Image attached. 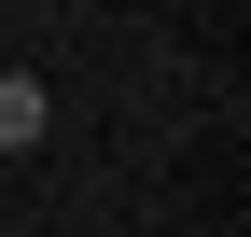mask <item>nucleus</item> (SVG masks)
<instances>
[{"instance_id":"obj_1","label":"nucleus","mask_w":251,"mask_h":237,"mask_svg":"<svg viewBox=\"0 0 251 237\" xmlns=\"http://www.w3.org/2000/svg\"><path fill=\"white\" fill-rule=\"evenodd\" d=\"M42 126H56V98L28 70H0V154H42Z\"/></svg>"}]
</instances>
